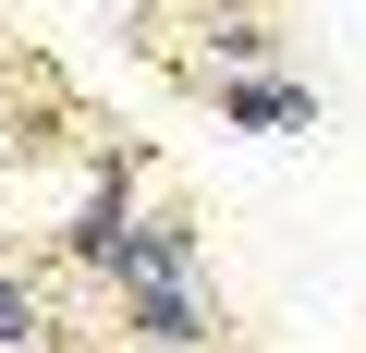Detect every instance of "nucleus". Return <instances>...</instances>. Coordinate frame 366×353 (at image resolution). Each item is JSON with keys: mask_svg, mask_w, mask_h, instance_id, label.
<instances>
[{"mask_svg": "<svg viewBox=\"0 0 366 353\" xmlns=\"http://www.w3.org/2000/svg\"><path fill=\"white\" fill-rule=\"evenodd\" d=\"M208 49H220V61H232V73H257V61H269V49H281V37H269V25H257V13H244V0H232V13H208Z\"/></svg>", "mask_w": 366, "mask_h": 353, "instance_id": "6", "label": "nucleus"}, {"mask_svg": "<svg viewBox=\"0 0 366 353\" xmlns=\"http://www.w3.org/2000/svg\"><path fill=\"white\" fill-rule=\"evenodd\" d=\"M122 329L147 353H196L220 317H208V280H122Z\"/></svg>", "mask_w": 366, "mask_h": 353, "instance_id": "2", "label": "nucleus"}, {"mask_svg": "<svg viewBox=\"0 0 366 353\" xmlns=\"http://www.w3.org/2000/svg\"><path fill=\"white\" fill-rule=\"evenodd\" d=\"M220 122H244V134H305V122H317V86H293V73H220Z\"/></svg>", "mask_w": 366, "mask_h": 353, "instance_id": "3", "label": "nucleus"}, {"mask_svg": "<svg viewBox=\"0 0 366 353\" xmlns=\"http://www.w3.org/2000/svg\"><path fill=\"white\" fill-rule=\"evenodd\" d=\"M134 232H147V208H134V158H98V183H86V208L61 220V268H86V280H122Z\"/></svg>", "mask_w": 366, "mask_h": 353, "instance_id": "1", "label": "nucleus"}, {"mask_svg": "<svg viewBox=\"0 0 366 353\" xmlns=\"http://www.w3.org/2000/svg\"><path fill=\"white\" fill-rule=\"evenodd\" d=\"M0 353H49V280L0 268Z\"/></svg>", "mask_w": 366, "mask_h": 353, "instance_id": "5", "label": "nucleus"}, {"mask_svg": "<svg viewBox=\"0 0 366 353\" xmlns=\"http://www.w3.org/2000/svg\"><path fill=\"white\" fill-rule=\"evenodd\" d=\"M196 268H208L196 220H147V232H134V256H122V280H196ZM122 280H110V292H122Z\"/></svg>", "mask_w": 366, "mask_h": 353, "instance_id": "4", "label": "nucleus"}]
</instances>
